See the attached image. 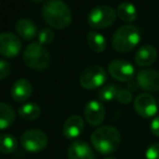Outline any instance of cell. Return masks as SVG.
Returning a JSON list of instances; mask_svg holds the SVG:
<instances>
[{
    "mask_svg": "<svg viewBox=\"0 0 159 159\" xmlns=\"http://www.w3.org/2000/svg\"><path fill=\"white\" fill-rule=\"evenodd\" d=\"M23 61L27 67L36 70H43L50 64V54L44 46L39 42H33L25 48Z\"/></svg>",
    "mask_w": 159,
    "mask_h": 159,
    "instance_id": "obj_4",
    "label": "cell"
},
{
    "mask_svg": "<svg viewBox=\"0 0 159 159\" xmlns=\"http://www.w3.org/2000/svg\"><path fill=\"white\" fill-rule=\"evenodd\" d=\"M158 102H159V100H158Z\"/></svg>",
    "mask_w": 159,
    "mask_h": 159,
    "instance_id": "obj_31",
    "label": "cell"
},
{
    "mask_svg": "<svg viewBox=\"0 0 159 159\" xmlns=\"http://www.w3.org/2000/svg\"><path fill=\"white\" fill-rule=\"evenodd\" d=\"M38 39H39V43L42 46L50 44L54 40V32L50 28H43L38 34Z\"/></svg>",
    "mask_w": 159,
    "mask_h": 159,
    "instance_id": "obj_24",
    "label": "cell"
},
{
    "mask_svg": "<svg viewBox=\"0 0 159 159\" xmlns=\"http://www.w3.org/2000/svg\"><path fill=\"white\" fill-rule=\"evenodd\" d=\"M20 117L25 120H35L41 115V109L36 103H27L22 105L17 111Z\"/></svg>",
    "mask_w": 159,
    "mask_h": 159,
    "instance_id": "obj_21",
    "label": "cell"
},
{
    "mask_svg": "<svg viewBox=\"0 0 159 159\" xmlns=\"http://www.w3.org/2000/svg\"><path fill=\"white\" fill-rule=\"evenodd\" d=\"M84 119L78 115H73L67 118V120L65 121L63 127V134L65 135V138L73 140V139L78 138L81 134V132L84 131Z\"/></svg>",
    "mask_w": 159,
    "mask_h": 159,
    "instance_id": "obj_15",
    "label": "cell"
},
{
    "mask_svg": "<svg viewBox=\"0 0 159 159\" xmlns=\"http://www.w3.org/2000/svg\"><path fill=\"white\" fill-rule=\"evenodd\" d=\"M117 15L122 21L127 23H132L138 19V10L133 3L121 2L117 7Z\"/></svg>",
    "mask_w": 159,
    "mask_h": 159,
    "instance_id": "obj_18",
    "label": "cell"
},
{
    "mask_svg": "<svg viewBox=\"0 0 159 159\" xmlns=\"http://www.w3.org/2000/svg\"><path fill=\"white\" fill-rule=\"evenodd\" d=\"M22 43L17 36L7 32L0 34V54L4 57H14L20 53Z\"/></svg>",
    "mask_w": 159,
    "mask_h": 159,
    "instance_id": "obj_10",
    "label": "cell"
},
{
    "mask_svg": "<svg viewBox=\"0 0 159 159\" xmlns=\"http://www.w3.org/2000/svg\"><path fill=\"white\" fill-rule=\"evenodd\" d=\"M107 75L105 69L100 65H92L84 69L79 78L80 84L87 90H94L106 82Z\"/></svg>",
    "mask_w": 159,
    "mask_h": 159,
    "instance_id": "obj_6",
    "label": "cell"
},
{
    "mask_svg": "<svg viewBox=\"0 0 159 159\" xmlns=\"http://www.w3.org/2000/svg\"><path fill=\"white\" fill-rule=\"evenodd\" d=\"M105 159H115L114 157H108V158H105Z\"/></svg>",
    "mask_w": 159,
    "mask_h": 159,
    "instance_id": "obj_29",
    "label": "cell"
},
{
    "mask_svg": "<svg viewBox=\"0 0 159 159\" xmlns=\"http://www.w3.org/2000/svg\"><path fill=\"white\" fill-rule=\"evenodd\" d=\"M33 1H41V0H33Z\"/></svg>",
    "mask_w": 159,
    "mask_h": 159,
    "instance_id": "obj_30",
    "label": "cell"
},
{
    "mask_svg": "<svg viewBox=\"0 0 159 159\" xmlns=\"http://www.w3.org/2000/svg\"><path fill=\"white\" fill-rule=\"evenodd\" d=\"M146 159H159V143H154L147 148L145 153Z\"/></svg>",
    "mask_w": 159,
    "mask_h": 159,
    "instance_id": "obj_27",
    "label": "cell"
},
{
    "mask_svg": "<svg viewBox=\"0 0 159 159\" xmlns=\"http://www.w3.org/2000/svg\"><path fill=\"white\" fill-rule=\"evenodd\" d=\"M132 98H133L132 93L127 89H119L117 92V96H116L117 101L121 104H129L132 101Z\"/></svg>",
    "mask_w": 159,
    "mask_h": 159,
    "instance_id": "obj_25",
    "label": "cell"
},
{
    "mask_svg": "<svg viewBox=\"0 0 159 159\" xmlns=\"http://www.w3.org/2000/svg\"><path fill=\"white\" fill-rule=\"evenodd\" d=\"M151 131L155 136L159 138V116L155 117L151 124Z\"/></svg>",
    "mask_w": 159,
    "mask_h": 159,
    "instance_id": "obj_28",
    "label": "cell"
},
{
    "mask_svg": "<svg viewBox=\"0 0 159 159\" xmlns=\"http://www.w3.org/2000/svg\"><path fill=\"white\" fill-rule=\"evenodd\" d=\"M139 87L145 91L155 92L159 90V71L155 69H143L136 76Z\"/></svg>",
    "mask_w": 159,
    "mask_h": 159,
    "instance_id": "obj_11",
    "label": "cell"
},
{
    "mask_svg": "<svg viewBox=\"0 0 159 159\" xmlns=\"http://www.w3.org/2000/svg\"><path fill=\"white\" fill-rule=\"evenodd\" d=\"M22 146L30 153L43 151L48 145V136L43 131L38 129H30L21 136Z\"/></svg>",
    "mask_w": 159,
    "mask_h": 159,
    "instance_id": "obj_7",
    "label": "cell"
},
{
    "mask_svg": "<svg viewBox=\"0 0 159 159\" xmlns=\"http://www.w3.org/2000/svg\"><path fill=\"white\" fill-rule=\"evenodd\" d=\"M42 17L54 28H66L71 23V11L62 0H49L42 7Z\"/></svg>",
    "mask_w": 159,
    "mask_h": 159,
    "instance_id": "obj_1",
    "label": "cell"
},
{
    "mask_svg": "<svg viewBox=\"0 0 159 159\" xmlns=\"http://www.w3.org/2000/svg\"><path fill=\"white\" fill-rule=\"evenodd\" d=\"M15 30L20 37L24 38L26 40H32L37 35V27L28 19H21L15 24Z\"/></svg>",
    "mask_w": 159,
    "mask_h": 159,
    "instance_id": "obj_17",
    "label": "cell"
},
{
    "mask_svg": "<svg viewBox=\"0 0 159 159\" xmlns=\"http://www.w3.org/2000/svg\"><path fill=\"white\" fill-rule=\"evenodd\" d=\"M88 44L90 47V49L93 52L96 53H102L105 51L107 47V42H106V38L102 35V34L98 33V32H90L88 34Z\"/></svg>",
    "mask_w": 159,
    "mask_h": 159,
    "instance_id": "obj_20",
    "label": "cell"
},
{
    "mask_svg": "<svg viewBox=\"0 0 159 159\" xmlns=\"http://www.w3.org/2000/svg\"><path fill=\"white\" fill-rule=\"evenodd\" d=\"M141 41V33L134 25H124L113 36L111 43L117 52L127 53L133 50Z\"/></svg>",
    "mask_w": 159,
    "mask_h": 159,
    "instance_id": "obj_3",
    "label": "cell"
},
{
    "mask_svg": "<svg viewBox=\"0 0 159 159\" xmlns=\"http://www.w3.org/2000/svg\"><path fill=\"white\" fill-rule=\"evenodd\" d=\"M15 111L9 104L0 102V130L7 129L14 122Z\"/></svg>",
    "mask_w": 159,
    "mask_h": 159,
    "instance_id": "obj_19",
    "label": "cell"
},
{
    "mask_svg": "<svg viewBox=\"0 0 159 159\" xmlns=\"http://www.w3.org/2000/svg\"><path fill=\"white\" fill-rule=\"evenodd\" d=\"M11 71H12V67L9 62L4 61V60H0V80L6 79L10 76Z\"/></svg>",
    "mask_w": 159,
    "mask_h": 159,
    "instance_id": "obj_26",
    "label": "cell"
},
{
    "mask_svg": "<svg viewBox=\"0 0 159 159\" xmlns=\"http://www.w3.org/2000/svg\"><path fill=\"white\" fill-rule=\"evenodd\" d=\"M134 109L144 118H151L157 114L158 105L155 98L149 93H141L134 98Z\"/></svg>",
    "mask_w": 159,
    "mask_h": 159,
    "instance_id": "obj_8",
    "label": "cell"
},
{
    "mask_svg": "<svg viewBox=\"0 0 159 159\" xmlns=\"http://www.w3.org/2000/svg\"><path fill=\"white\" fill-rule=\"evenodd\" d=\"M119 89L114 84H106L102 87V89L98 92V98L102 102H111L117 96V92Z\"/></svg>",
    "mask_w": 159,
    "mask_h": 159,
    "instance_id": "obj_23",
    "label": "cell"
},
{
    "mask_svg": "<svg viewBox=\"0 0 159 159\" xmlns=\"http://www.w3.org/2000/svg\"><path fill=\"white\" fill-rule=\"evenodd\" d=\"M108 73L114 79L118 81H128L130 82L133 80L134 67L129 62L124 60H114L108 64Z\"/></svg>",
    "mask_w": 159,
    "mask_h": 159,
    "instance_id": "obj_9",
    "label": "cell"
},
{
    "mask_svg": "<svg viewBox=\"0 0 159 159\" xmlns=\"http://www.w3.org/2000/svg\"><path fill=\"white\" fill-rule=\"evenodd\" d=\"M84 117L90 126L98 127L105 119V108L98 101H90L84 107Z\"/></svg>",
    "mask_w": 159,
    "mask_h": 159,
    "instance_id": "obj_12",
    "label": "cell"
},
{
    "mask_svg": "<svg viewBox=\"0 0 159 159\" xmlns=\"http://www.w3.org/2000/svg\"><path fill=\"white\" fill-rule=\"evenodd\" d=\"M33 92V86L27 79H17L11 89V95L15 102H25L30 98Z\"/></svg>",
    "mask_w": 159,
    "mask_h": 159,
    "instance_id": "obj_14",
    "label": "cell"
},
{
    "mask_svg": "<svg viewBox=\"0 0 159 159\" xmlns=\"http://www.w3.org/2000/svg\"><path fill=\"white\" fill-rule=\"evenodd\" d=\"M120 140V132L111 126L98 128L91 135V143L93 147L102 155L114 153L119 146Z\"/></svg>",
    "mask_w": 159,
    "mask_h": 159,
    "instance_id": "obj_2",
    "label": "cell"
},
{
    "mask_svg": "<svg viewBox=\"0 0 159 159\" xmlns=\"http://www.w3.org/2000/svg\"><path fill=\"white\" fill-rule=\"evenodd\" d=\"M17 148V141L10 133L0 134V153L11 154Z\"/></svg>",
    "mask_w": 159,
    "mask_h": 159,
    "instance_id": "obj_22",
    "label": "cell"
},
{
    "mask_svg": "<svg viewBox=\"0 0 159 159\" xmlns=\"http://www.w3.org/2000/svg\"><path fill=\"white\" fill-rule=\"evenodd\" d=\"M67 155L69 159H95L93 151L84 141H75L71 143Z\"/></svg>",
    "mask_w": 159,
    "mask_h": 159,
    "instance_id": "obj_13",
    "label": "cell"
},
{
    "mask_svg": "<svg viewBox=\"0 0 159 159\" xmlns=\"http://www.w3.org/2000/svg\"><path fill=\"white\" fill-rule=\"evenodd\" d=\"M117 17V12L109 6H96L88 14V23L92 28L102 30L113 25Z\"/></svg>",
    "mask_w": 159,
    "mask_h": 159,
    "instance_id": "obj_5",
    "label": "cell"
},
{
    "mask_svg": "<svg viewBox=\"0 0 159 159\" xmlns=\"http://www.w3.org/2000/svg\"><path fill=\"white\" fill-rule=\"evenodd\" d=\"M157 57L158 53L155 47L151 46V44H145V46H142L136 51L134 60H135L136 64L139 66L146 67L155 63L156 60H157Z\"/></svg>",
    "mask_w": 159,
    "mask_h": 159,
    "instance_id": "obj_16",
    "label": "cell"
}]
</instances>
